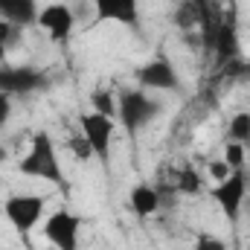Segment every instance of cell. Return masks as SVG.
Wrapping results in <instances>:
<instances>
[{
    "label": "cell",
    "mask_w": 250,
    "mask_h": 250,
    "mask_svg": "<svg viewBox=\"0 0 250 250\" xmlns=\"http://www.w3.org/2000/svg\"><path fill=\"white\" fill-rule=\"evenodd\" d=\"M230 3H233V0H230Z\"/></svg>",
    "instance_id": "cell-25"
},
{
    "label": "cell",
    "mask_w": 250,
    "mask_h": 250,
    "mask_svg": "<svg viewBox=\"0 0 250 250\" xmlns=\"http://www.w3.org/2000/svg\"><path fill=\"white\" fill-rule=\"evenodd\" d=\"M207 172H209V178H215V181H224V178H230V166H227L224 160H212Z\"/></svg>",
    "instance_id": "cell-21"
},
{
    "label": "cell",
    "mask_w": 250,
    "mask_h": 250,
    "mask_svg": "<svg viewBox=\"0 0 250 250\" xmlns=\"http://www.w3.org/2000/svg\"><path fill=\"white\" fill-rule=\"evenodd\" d=\"M79 230L82 218L70 209H56L44 221V236L56 250H79Z\"/></svg>",
    "instance_id": "cell-7"
},
{
    "label": "cell",
    "mask_w": 250,
    "mask_h": 250,
    "mask_svg": "<svg viewBox=\"0 0 250 250\" xmlns=\"http://www.w3.org/2000/svg\"><path fill=\"white\" fill-rule=\"evenodd\" d=\"M38 26L56 41V44H64L70 35H73V12L70 6L64 3H50L38 12Z\"/></svg>",
    "instance_id": "cell-9"
},
{
    "label": "cell",
    "mask_w": 250,
    "mask_h": 250,
    "mask_svg": "<svg viewBox=\"0 0 250 250\" xmlns=\"http://www.w3.org/2000/svg\"><path fill=\"white\" fill-rule=\"evenodd\" d=\"M70 148H73V154H76L79 160L93 157V151H90V146H87V140H84V137H73V140H70Z\"/></svg>",
    "instance_id": "cell-20"
},
{
    "label": "cell",
    "mask_w": 250,
    "mask_h": 250,
    "mask_svg": "<svg viewBox=\"0 0 250 250\" xmlns=\"http://www.w3.org/2000/svg\"><path fill=\"white\" fill-rule=\"evenodd\" d=\"M192 250H227V242L218 239V236H212V233H201L195 239V248Z\"/></svg>",
    "instance_id": "cell-19"
},
{
    "label": "cell",
    "mask_w": 250,
    "mask_h": 250,
    "mask_svg": "<svg viewBox=\"0 0 250 250\" xmlns=\"http://www.w3.org/2000/svg\"><path fill=\"white\" fill-rule=\"evenodd\" d=\"M0 21H3V18H0Z\"/></svg>",
    "instance_id": "cell-26"
},
{
    "label": "cell",
    "mask_w": 250,
    "mask_h": 250,
    "mask_svg": "<svg viewBox=\"0 0 250 250\" xmlns=\"http://www.w3.org/2000/svg\"><path fill=\"white\" fill-rule=\"evenodd\" d=\"M212 41H215V53H218V59H224V62L239 59V38H236L233 23H218Z\"/></svg>",
    "instance_id": "cell-13"
},
{
    "label": "cell",
    "mask_w": 250,
    "mask_h": 250,
    "mask_svg": "<svg viewBox=\"0 0 250 250\" xmlns=\"http://www.w3.org/2000/svg\"><path fill=\"white\" fill-rule=\"evenodd\" d=\"M230 143H242V146H248L250 143V114L248 111H239L233 120H230Z\"/></svg>",
    "instance_id": "cell-14"
},
{
    "label": "cell",
    "mask_w": 250,
    "mask_h": 250,
    "mask_svg": "<svg viewBox=\"0 0 250 250\" xmlns=\"http://www.w3.org/2000/svg\"><path fill=\"white\" fill-rule=\"evenodd\" d=\"M157 114H160V102L151 99L143 90H125L117 99V117H120V123L125 125V131L131 137H137L140 128H146Z\"/></svg>",
    "instance_id": "cell-3"
},
{
    "label": "cell",
    "mask_w": 250,
    "mask_h": 250,
    "mask_svg": "<svg viewBox=\"0 0 250 250\" xmlns=\"http://www.w3.org/2000/svg\"><path fill=\"white\" fill-rule=\"evenodd\" d=\"M47 87V76L26 64H0V93L26 96Z\"/></svg>",
    "instance_id": "cell-5"
},
{
    "label": "cell",
    "mask_w": 250,
    "mask_h": 250,
    "mask_svg": "<svg viewBox=\"0 0 250 250\" xmlns=\"http://www.w3.org/2000/svg\"><path fill=\"white\" fill-rule=\"evenodd\" d=\"M178 23H195V9L192 6H181V12H178Z\"/></svg>",
    "instance_id": "cell-23"
},
{
    "label": "cell",
    "mask_w": 250,
    "mask_h": 250,
    "mask_svg": "<svg viewBox=\"0 0 250 250\" xmlns=\"http://www.w3.org/2000/svg\"><path fill=\"white\" fill-rule=\"evenodd\" d=\"M96 21H114L125 26L140 23V0H93Z\"/></svg>",
    "instance_id": "cell-10"
},
{
    "label": "cell",
    "mask_w": 250,
    "mask_h": 250,
    "mask_svg": "<svg viewBox=\"0 0 250 250\" xmlns=\"http://www.w3.org/2000/svg\"><path fill=\"white\" fill-rule=\"evenodd\" d=\"M38 3L35 0H0V18L18 29L38 23Z\"/></svg>",
    "instance_id": "cell-11"
},
{
    "label": "cell",
    "mask_w": 250,
    "mask_h": 250,
    "mask_svg": "<svg viewBox=\"0 0 250 250\" xmlns=\"http://www.w3.org/2000/svg\"><path fill=\"white\" fill-rule=\"evenodd\" d=\"M79 123H82V137L87 140V146H90L93 157H99V160L108 166V163H111L114 131H117L114 117H105V114L90 111V114H82V117H79Z\"/></svg>",
    "instance_id": "cell-4"
},
{
    "label": "cell",
    "mask_w": 250,
    "mask_h": 250,
    "mask_svg": "<svg viewBox=\"0 0 250 250\" xmlns=\"http://www.w3.org/2000/svg\"><path fill=\"white\" fill-rule=\"evenodd\" d=\"M201 189H204L201 175H198L192 166H184V169L178 172V192H184V195H198Z\"/></svg>",
    "instance_id": "cell-16"
},
{
    "label": "cell",
    "mask_w": 250,
    "mask_h": 250,
    "mask_svg": "<svg viewBox=\"0 0 250 250\" xmlns=\"http://www.w3.org/2000/svg\"><path fill=\"white\" fill-rule=\"evenodd\" d=\"M90 105H93L96 114L117 117V99L111 96V90H93V93H90Z\"/></svg>",
    "instance_id": "cell-17"
},
{
    "label": "cell",
    "mask_w": 250,
    "mask_h": 250,
    "mask_svg": "<svg viewBox=\"0 0 250 250\" xmlns=\"http://www.w3.org/2000/svg\"><path fill=\"white\" fill-rule=\"evenodd\" d=\"M9 117H12V96L0 93V128L9 123Z\"/></svg>",
    "instance_id": "cell-22"
},
{
    "label": "cell",
    "mask_w": 250,
    "mask_h": 250,
    "mask_svg": "<svg viewBox=\"0 0 250 250\" xmlns=\"http://www.w3.org/2000/svg\"><path fill=\"white\" fill-rule=\"evenodd\" d=\"M21 175L26 178H38V181H47V184H56L62 187L64 175H62V163H59V154H56V146L50 140L47 131H38L29 143V151L23 154V160L18 163Z\"/></svg>",
    "instance_id": "cell-1"
},
{
    "label": "cell",
    "mask_w": 250,
    "mask_h": 250,
    "mask_svg": "<svg viewBox=\"0 0 250 250\" xmlns=\"http://www.w3.org/2000/svg\"><path fill=\"white\" fill-rule=\"evenodd\" d=\"M128 204H131L137 218H151L160 209V195H157V189L148 187V184H137L128 192Z\"/></svg>",
    "instance_id": "cell-12"
},
{
    "label": "cell",
    "mask_w": 250,
    "mask_h": 250,
    "mask_svg": "<svg viewBox=\"0 0 250 250\" xmlns=\"http://www.w3.org/2000/svg\"><path fill=\"white\" fill-rule=\"evenodd\" d=\"M209 195L221 207L224 218L230 224H236L239 215H242V207H245V195H248V178H245V172H230V178L218 181Z\"/></svg>",
    "instance_id": "cell-6"
},
{
    "label": "cell",
    "mask_w": 250,
    "mask_h": 250,
    "mask_svg": "<svg viewBox=\"0 0 250 250\" xmlns=\"http://www.w3.org/2000/svg\"><path fill=\"white\" fill-rule=\"evenodd\" d=\"M224 163L230 166V172H245L248 148H245L242 143H227V148H224Z\"/></svg>",
    "instance_id": "cell-15"
},
{
    "label": "cell",
    "mask_w": 250,
    "mask_h": 250,
    "mask_svg": "<svg viewBox=\"0 0 250 250\" xmlns=\"http://www.w3.org/2000/svg\"><path fill=\"white\" fill-rule=\"evenodd\" d=\"M18 32H21L18 26H12V23L0 21V62H6V50H9V47H15Z\"/></svg>",
    "instance_id": "cell-18"
},
{
    "label": "cell",
    "mask_w": 250,
    "mask_h": 250,
    "mask_svg": "<svg viewBox=\"0 0 250 250\" xmlns=\"http://www.w3.org/2000/svg\"><path fill=\"white\" fill-rule=\"evenodd\" d=\"M44 209H47V198L44 195H29V192L9 195L6 204H3V212H6L9 224L15 227V233L21 239H26L38 227V221L44 218Z\"/></svg>",
    "instance_id": "cell-2"
},
{
    "label": "cell",
    "mask_w": 250,
    "mask_h": 250,
    "mask_svg": "<svg viewBox=\"0 0 250 250\" xmlns=\"http://www.w3.org/2000/svg\"><path fill=\"white\" fill-rule=\"evenodd\" d=\"M0 163H6V148L0 146Z\"/></svg>",
    "instance_id": "cell-24"
},
{
    "label": "cell",
    "mask_w": 250,
    "mask_h": 250,
    "mask_svg": "<svg viewBox=\"0 0 250 250\" xmlns=\"http://www.w3.org/2000/svg\"><path fill=\"white\" fill-rule=\"evenodd\" d=\"M137 82H140V87H148V90H178L181 87V76H178L175 64L163 56L143 64L137 70Z\"/></svg>",
    "instance_id": "cell-8"
}]
</instances>
